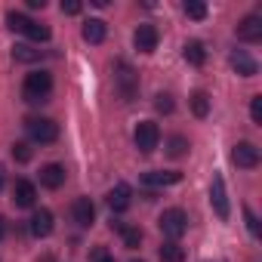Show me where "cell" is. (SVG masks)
Returning <instances> with one entry per match:
<instances>
[{
    "label": "cell",
    "instance_id": "cell-35",
    "mask_svg": "<svg viewBox=\"0 0 262 262\" xmlns=\"http://www.w3.org/2000/svg\"><path fill=\"white\" fill-rule=\"evenodd\" d=\"M7 234V225H4V219H0V237H4Z\"/></svg>",
    "mask_w": 262,
    "mask_h": 262
},
{
    "label": "cell",
    "instance_id": "cell-14",
    "mask_svg": "<svg viewBox=\"0 0 262 262\" xmlns=\"http://www.w3.org/2000/svg\"><path fill=\"white\" fill-rule=\"evenodd\" d=\"M34 201H37V188H34V182L19 179V182L13 185V204H16V207H34Z\"/></svg>",
    "mask_w": 262,
    "mask_h": 262
},
{
    "label": "cell",
    "instance_id": "cell-19",
    "mask_svg": "<svg viewBox=\"0 0 262 262\" xmlns=\"http://www.w3.org/2000/svg\"><path fill=\"white\" fill-rule=\"evenodd\" d=\"M158 256H161V262H185V250L176 241H164L161 250H158Z\"/></svg>",
    "mask_w": 262,
    "mask_h": 262
},
{
    "label": "cell",
    "instance_id": "cell-16",
    "mask_svg": "<svg viewBox=\"0 0 262 262\" xmlns=\"http://www.w3.org/2000/svg\"><path fill=\"white\" fill-rule=\"evenodd\" d=\"M228 62H231V68H234L241 77H256V71H259V65H256L244 50H234V53L228 56Z\"/></svg>",
    "mask_w": 262,
    "mask_h": 262
},
{
    "label": "cell",
    "instance_id": "cell-17",
    "mask_svg": "<svg viewBox=\"0 0 262 262\" xmlns=\"http://www.w3.org/2000/svg\"><path fill=\"white\" fill-rule=\"evenodd\" d=\"M80 34H83V40H86V43H102V40H105V34H108V25H105L102 19H86Z\"/></svg>",
    "mask_w": 262,
    "mask_h": 262
},
{
    "label": "cell",
    "instance_id": "cell-5",
    "mask_svg": "<svg viewBox=\"0 0 262 262\" xmlns=\"http://www.w3.org/2000/svg\"><path fill=\"white\" fill-rule=\"evenodd\" d=\"M161 231H164L170 241H179V237L188 231V216H185V210H179V207L164 210V216H161Z\"/></svg>",
    "mask_w": 262,
    "mask_h": 262
},
{
    "label": "cell",
    "instance_id": "cell-28",
    "mask_svg": "<svg viewBox=\"0 0 262 262\" xmlns=\"http://www.w3.org/2000/svg\"><path fill=\"white\" fill-rule=\"evenodd\" d=\"M13 161L28 164V161H31V145H28V142H16V145H13Z\"/></svg>",
    "mask_w": 262,
    "mask_h": 262
},
{
    "label": "cell",
    "instance_id": "cell-26",
    "mask_svg": "<svg viewBox=\"0 0 262 262\" xmlns=\"http://www.w3.org/2000/svg\"><path fill=\"white\" fill-rule=\"evenodd\" d=\"M182 10H185V16H188V19H194V22L207 19V7H204V4H198V0H188Z\"/></svg>",
    "mask_w": 262,
    "mask_h": 262
},
{
    "label": "cell",
    "instance_id": "cell-9",
    "mask_svg": "<svg viewBox=\"0 0 262 262\" xmlns=\"http://www.w3.org/2000/svg\"><path fill=\"white\" fill-rule=\"evenodd\" d=\"M158 40H161V34H158L155 25H139L136 34H133V43H136L139 53H155L158 50Z\"/></svg>",
    "mask_w": 262,
    "mask_h": 262
},
{
    "label": "cell",
    "instance_id": "cell-23",
    "mask_svg": "<svg viewBox=\"0 0 262 262\" xmlns=\"http://www.w3.org/2000/svg\"><path fill=\"white\" fill-rule=\"evenodd\" d=\"M22 34H25V37H31V40H37V43L50 40V28H47V25H40V22H34V19L28 22V28H25Z\"/></svg>",
    "mask_w": 262,
    "mask_h": 262
},
{
    "label": "cell",
    "instance_id": "cell-10",
    "mask_svg": "<svg viewBox=\"0 0 262 262\" xmlns=\"http://www.w3.org/2000/svg\"><path fill=\"white\" fill-rule=\"evenodd\" d=\"M31 234L34 237H50L53 234V228H56V219H53V213L47 210V207H40V210H34V216H31Z\"/></svg>",
    "mask_w": 262,
    "mask_h": 262
},
{
    "label": "cell",
    "instance_id": "cell-32",
    "mask_svg": "<svg viewBox=\"0 0 262 262\" xmlns=\"http://www.w3.org/2000/svg\"><path fill=\"white\" fill-rule=\"evenodd\" d=\"M93 259H96V262H114V256H108L105 250H96V253H93Z\"/></svg>",
    "mask_w": 262,
    "mask_h": 262
},
{
    "label": "cell",
    "instance_id": "cell-20",
    "mask_svg": "<svg viewBox=\"0 0 262 262\" xmlns=\"http://www.w3.org/2000/svg\"><path fill=\"white\" fill-rule=\"evenodd\" d=\"M191 111H194V117H207L210 114V96L204 90L191 93Z\"/></svg>",
    "mask_w": 262,
    "mask_h": 262
},
{
    "label": "cell",
    "instance_id": "cell-3",
    "mask_svg": "<svg viewBox=\"0 0 262 262\" xmlns=\"http://www.w3.org/2000/svg\"><path fill=\"white\" fill-rule=\"evenodd\" d=\"M25 129H28L31 142H40V145H50V142L59 139V123L50 120V117H28Z\"/></svg>",
    "mask_w": 262,
    "mask_h": 262
},
{
    "label": "cell",
    "instance_id": "cell-33",
    "mask_svg": "<svg viewBox=\"0 0 262 262\" xmlns=\"http://www.w3.org/2000/svg\"><path fill=\"white\" fill-rule=\"evenodd\" d=\"M28 7H31V10H43V7H47V0H28Z\"/></svg>",
    "mask_w": 262,
    "mask_h": 262
},
{
    "label": "cell",
    "instance_id": "cell-24",
    "mask_svg": "<svg viewBox=\"0 0 262 262\" xmlns=\"http://www.w3.org/2000/svg\"><path fill=\"white\" fill-rule=\"evenodd\" d=\"M13 59L16 62H37L40 59V50H31V47L19 43V47H13Z\"/></svg>",
    "mask_w": 262,
    "mask_h": 262
},
{
    "label": "cell",
    "instance_id": "cell-12",
    "mask_svg": "<svg viewBox=\"0 0 262 262\" xmlns=\"http://www.w3.org/2000/svg\"><path fill=\"white\" fill-rule=\"evenodd\" d=\"M129 204H133V188H129L126 182H117V185L108 191V207H111L114 213H123Z\"/></svg>",
    "mask_w": 262,
    "mask_h": 262
},
{
    "label": "cell",
    "instance_id": "cell-36",
    "mask_svg": "<svg viewBox=\"0 0 262 262\" xmlns=\"http://www.w3.org/2000/svg\"><path fill=\"white\" fill-rule=\"evenodd\" d=\"M0 188H4V170H0Z\"/></svg>",
    "mask_w": 262,
    "mask_h": 262
},
{
    "label": "cell",
    "instance_id": "cell-34",
    "mask_svg": "<svg viewBox=\"0 0 262 262\" xmlns=\"http://www.w3.org/2000/svg\"><path fill=\"white\" fill-rule=\"evenodd\" d=\"M37 262H56V256H53V253H43V256H40Z\"/></svg>",
    "mask_w": 262,
    "mask_h": 262
},
{
    "label": "cell",
    "instance_id": "cell-13",
    "mask_svg": "<svg viewBox=\"0 0 262 262\" xmlns=\"http://www.w3.org/2000/svg\"><path fill=\"white\" fill-rule=\"evenodd\" d=\"M65 167L62 164H47V167H40V185L43 188H50V191H56V188H62L65 185Z\"/></svg>",
    "mask_w": 262,
    "mask_h": 262
},
{
    "label": "cell",
    "instance_id": "cell-2",
    "mask_svg": "<svg viewBox=\"0 0 262 262\" xmlns=\"http://www.w3.org/2000/svg\"><path fill=\"white\" fill-rule=\"evenodd\" d=\"M114 86L120 90L123 99H133L136 90H139V74L133 71V65H129L126 59H117L114 62Z\"/></svg>",
    "mask_w": 262,
    "mask_h": 262
},
{
    "label": "cell",
    "instance_id": "cell-22",
    "mask_svg": "<svg viewBox=\"0 0 262 262\" xmlns=\"http://www.w3.org/2000/svg\"><path fill=\"white\" fill-rule=\"evenodd\" d=\"M167 155L170 158H185L188 155V139L185 136H170L167 139Z\"/></svg>",
    "mask_w": 262,
    "mask_h": 262
},
{
    "label": "cell",
    "instance_id": "cell-18",
    "mask_svg": "<svg viewBox=\"0 0 262 262\" xmlns=\"http://www.w3.org/2000/svg\"><path fill=\"white\" fill-rule=\"evenodd\" d=\"M182 56H185L188 65H204V62H207V47H204L201 40H188L185 50H182Z\"/></svg>",
    "mask_w": 262,
    "mask_h": 262
},
{
    "label": "cell",
    "instance_id": "cell-7",
    "mask_svg": "<svg viewBox=\"0 0 262 262\" xmlns=\"http://www.w3.org/2000/svg\"><path fill=\"white\" fill-rule=\"evenodd\" d=\"M210 204H213V210H216V216L219 219H228V213H231V207H228V191H225V179L216 173L213 176V182H210Z\"/></svg>",
    "mask_w": 262,
    "mask_h": 262
},
{
    "label": "cell",
    "instance_id": "cell-29",
    "mask_svg": "<svg viewBox=\"0 0 262 262\" xmlns=\"http://www.w3.org/2000/svg\"><path fill=\"white\" fill-rule=\"evenodd\" d=\"M250 117H253V123H262V96L250 99Z\"/></svg>",
    "mask_w": 262,
    "mask_h": 262
},
{
    "label": "cell",
    "instance_id": "cell-30",
    "mask_svg": "<svg viewBox=\"0 0 262 262\" xmlns=\"http://www.w3.org/2000/svg\"><path fill=\"white\" fill-rule=\"evenodd\" d=\"M244 219H247V228H250V234H253V237H259V219H256V213H253L250 207H244Z\"/></svg>",
    "mask_w": 262,
    "mask_h": 262
},
{
    "label": "cell",
    "instance_id": "cell-6",
    "mask_svg": "<svg viewBox=\"0 0 262 262\" xmlns=\"http://www.w3.org/2000/svg\"><path fill=\"white\" fill-rule=\"evenodd\" d=\"M234 34H237V40H244V43H259V40H262V16H256V13L244 16V19L237 22Z\"/></svg>",
    "mask_w": 262,
    "mask_h": 262
},
{
    "label": "cell",
    "instance_id": "cell-25",
    "mask_svg": "<svg viewBox=\"0 0 262 262\" xmlns=\"http://www.w3.org/2000/svg\"><path fill=\"white\" fill-rule=\"evenodd\" d=\"M28 22H31V19H28L25 13H16V10H10V13H7V25H10L13 31H19V34L28 28Z\"/></svg>",
    "mask_w": 262,
    "mask_h": 262
},
{
    "label": "cell",
    "instance_id": "cell-15",
    "mask_svg": "<svg viewBox=\"0 0 262 262\" xmlns=\"http://www.w3.org/2000/svg\"><path fill=\"white\" fill-rule=\"evenodd\" d=\"M176 182H182V173H176V170H155V173H145L142 176V185H148V188H164V185H176Z\"/></svg>",
    "mask_w": 262,
    "mask_h": 262
},
{
    "label": "cell",
    "instance_id": "cell-4",
    "mask_svg": "<svg viewBox=\"0 0 262 262\" xmlns=\"http://www.w3.org/2000/svg\"><path fill=\"white\" fill-rule=\"evenodd\" d=\"M133 142H136V148H139L142 155H151V151L161 145V126H158L155 120H142V123L136 126V133H133Z\"/></svg>",
    "mask_w": 262,
    "mask_h": 262
},
{
    "label": "cell",
    "instance_id": "cell-27",
    "mask_svg": "<svg viewBox=\"0 0 262 262\" xmlns=\"http://www.w3.org/2000/svg\"><path fill=\"white\" fill-rule=\"evenodd\" d=\"M155 108H158L161 114H170V111L176 108V105H173V96H170V93H158V96H155Z\"/></svg>",
    "mask_w": 262,
    "mask_h": 262
},
{
    "label": "cell",
    "instance_id": "cell-31",
    "mask_svg": "<svg viewBox=\"0 0 262 262\" xmlns=\"http://www.w3.org/2000/svg\"><path fill=\"white\" fill-rule=\"evenodd\" d=\"M62 13L65 16H77L80 13V0H62Z\"/></svg>",
    "mask_w": 262,
    "mask_h": 262
},
{
    "label": "cell",
    "instance_id": "cell-8",
    "mask_svg": "<svg viewBox=\"0 0 262 262\" xmlns=\"http://www.w3.org/2000/svg\"><path fill=\"white\" fill-rule=\"evenodd\" d=\"M231 161L241 167V170H256L259 167V148L253 142H237L231 148Z\"/></svg>",
    "mask_w": 262,
    "mask_h": 262
},
{
    "label": "cell",
    "instance_id": "cell-1",
    "mask_svg": "<svg viewBox=\"0 0 262 262\" xmlns=\"http://www.w3.org/2000/svg\"><path fill=\"white\" fill-rule=\"evenodd\" d=\"M50 93H53V74L43 71V68H40V71H31V74L25 77V83H22V99L31 102V105L47 102Z\"/></svg>",
    "mask_w": 262,
    "mask_h": 262
},
{
    "label": "cell",
    "instance_id": "cell-11",
    "mask_svg": "<svg viewBox=\"0 0 262 262\" xmlns=\"http://www.w3.org/2000/svg\"><path fill=\"white\" fill-rule=\"evenodd\" d=\"M71 216H74V222H77L80 228H90V225L96 222V207H93V201H90V198H77V201L71 204Z\"/></svg>",
    "mask_w": 262,
    "mask_h": 262
},
{
    "label": "cell",
    "instance_id": "cell-21",
    "mask_svg": "<svg viewBox=\"0 0 262 262\" xmlns=\"http://www.w3.org/2000/svg\"><path fill=\"white\" fill-rule=\"evenodd\" d=\"M120 234H123V247L126 250H136L142 244V228H136V225H123Z\"/></svg>",
    "mask_w": 262,
    "mask_h": 262
}]
</instances>
